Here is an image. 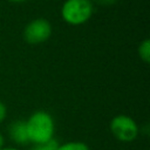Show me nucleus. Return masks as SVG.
Segmentation results:
<instances>
[{"label": "nucleus", "instance_id": "obj_12", "mask_svg": "<svg viewBox=\"0 0 150 150\" xmlns=\"http://www.w3.org/2000/svg\"><path fill=\"white\" fill-rule=\"evenodd\" d=\"M9 2H13V4H20V2H23L26 0H8Z\"/></svg>", "mask_w": 150, "mask_h": 150}, {"label": "nucleus", "instance_id": "obj_2", "mask_svg": "<svg viewBox=\"0 0 150 150\" xmlns=\"http://www.w3.org/2000/svg\"><path fill=\"white\" fill-rule=\"evenodd\" d=\"M94 13V4L91 0H66L61 7V16L63 21L71 26L86 23Z\"/></svg>", "mask_w": 150, "mask_h": 150}, {"label": "nucleus", "instance_id": "obj_9", "mask_svg": "<svg viewBox=\"0 0 150 150\" xmlns=\"http://www.w3.org/2000/svg\"><path fill=\"white\" fill-rule=\"evenodd\" d=\"M97 5H100V6H104V7H108V6H112V5H115L118 0H94Z\"/></svg>", "mask_w": 150, "mask_h": 150}, {"label": "nucleus", "instance_id": "obj_13", "mask_svg": "<svg viewBox=\"0 0 150 150\" xmlns=\"http://www.w3.org/2000/svg\"><path fill=\"white\" fill-rule=\"evenodd\" d=\"M0 150H19V149H16V148H1Z\"/></svg>", "mask_w": 150, "mask_h": 150}, {"label": "nucleus", "instance_id": "obj_10", "mask_svg": "<svg viewBox=\"0 0 150 150\" xmlns=\"http://www.w3.org/2000/svg\"><path fill=\"white\" fill-rule=\"evenodd\" d=\"M6 115H7V108H6V105L0 101V122H2V121L6 118Z\"/></svg>", "mask_w": 150, "mask_h": 150}, {"label": "nucleus", "instance_id": "obj_7", "mask_svg": "<svg viewBox=\"0 0 150 150\" xmlns=\"http://www.w3.org/2000/svg\"><path fill=\"white\" fill-rule=\"evenodd\" d=\"M57 150H90L89 146L83 143V142H67V143H63V144H59V148Z\"/></svg>", "mask_w": 150, "mask_h": 150}, {"label": "nucleus", "instance_id": "obj_1", "mask_svg": "<svg viewBox=\"0 0 150 150\" xmlns=\"http://www.w3.org/2000/svg\"><path fill=\"white\" fill-rule=\"evenodd\" d=\"M29 142L45 143L53 139L55 131V123L52 115L47 111L39 110L29 116L26 121Z\"/></svg>", "mask_w": 150, "mask_h": 150}, {"label": "nucleus", "instance_id": "obj_5", "mask_svg": "<svg viewBox=\"0 0 150 150\" xmlns=\"http://www.w3.org/2000/svg\"><path fill=\"white\" fill-rule=\"evenodd\" d=\"M8 134H9L11 139H12L15 144L25 145V144H27V143L29 142L26 121H22V120L13 121V122L9 124Z\"/></svg>", "mask_w": 150, "mask_h": 150}, {"label": "nucleus", "instance_id": "obj_11", "mask_svg": "<svg viewBox=\"0 0 150 150\" xmlns=\"http://www.w3.org/2000/svg\"><path fill=\"white\" fill-rule=\"evenodd\" d=\"M4 143H5V139H4L2 134L0 132V149H1V148H4Z\"/></svg>", "mask_w": 150, "mask_h": 150}, {"label": "nucleus", "instance_id": "obj_6", "mask_svg": "<svg viewBox=\"0 0 150 150\" xmlns=\"http://www.w3.org/2000/svg\"><path fill=\"white\" fill-rule=\"evenodd\" d=\"M138 55L141 60L144 61L145 63L150 62V40L149 39L143 40L138 46Z\"/></svg>", "mask_w": 150, "mask_h": 150}, {"label": "nucleus", "instance_id": "obj_3", "mask_svg": "<svg viewBox=\"0 0 150 150\" xmlns=\"http://www.w3.org/2000/svg\"><path fill=\"white\" fill-rule=\"evenodd\" d=\"M110 130L112 135L122 142H131L138 135L137 123L128 115H117L110 121Z\"/></svg>", "mask_w": 150, "mask_h": 150}, {"label": "nucleus", "instance_id": "obj_8", "mask_svg": "<svg viewBox=\"0 0 150 150\" xmlns=\"http://www.w3.org/2000/svg\"><path fill=\"white\" fill-rule=\"evenodd\" d=\"M59 148V143L53 138L48 142H45V143H36L34 144L30 150H57Z\"/></svg>", "mask_w": 150, "mask_h": 150}, {"label": "nucleus", "instance_id": "obj_4", "mask_svg": "<svg viewBox=\"0 0 150 150\" xmlns=\"http://www.w3.org/2000/svg\"><path fill=\"white\" fill-rule=\"evenodd\" d=\"M52 35V25L48 20L39 18L32 20L23 29V39L29 45H40Z\"/></svg>", "mask_w": 150, "mask_h": 150}]
</instances>
